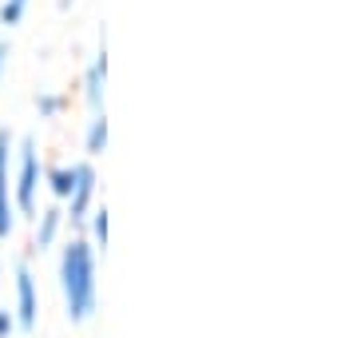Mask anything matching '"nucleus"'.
<instances>
[{
	"mask_svg": "<svg viewBox=\"0 0 357 338\" xmlns=\"http://www.w3.org/2000/svg\"><path fill=\"white\" fill-rule=\"evenodd\" d=\"M68 4H72V0H60V8H68Z\"/></svg>",
	"mask_w": 357,
	"mask_h": 338,
	"instance_id": "dca6fc26",
	"label": "nucleus"
},
{
	"mask_svg": "<svg viewBox=\"0 0 357 338\" xmlns=\"http://www.w3.org/2000/svg\"><path fill=\"white\" fill-rule=\"evenodd\" d=\"M16 168H13V207L16 215H24V219H36L40 211V187H44V159H40V147L32 135L16 143Z\"/></svg>",
	"mask_w": 357,
	"mask_h": 338,
	"instance_id": "f03ea898",
	"label": "nucleus"
},
{
	"mask_svg": "<svg viewBox=\"0 0 357 338\" xmlns=\"http://www.w3.org/2000/svg\"><path fill=\"white\" fill-rule=\"evenodd\" d=\"M13 335H20L16 330V314L13 307H0V338H13Z\"/></svg>",
	"mask_w": 357,
	"mask_h": 338,
	"instance_id": "ddd939ff",
	"label": "nucleus"
},
{
	"mask_svg": "<svg viewBox=\"0 0 357 338\" xmlns=\"http://www.w3.org/2000/svg\"><path fill=\"white\" fill-rule=\"evenodd\" d=\"M44 187H48V196L56 203H64L72 196V183H76V163H44Z\"/></svg>",
	"mask_w": 357,
	"mask_h": 338,
	"instance_id": "6e6552de",
	"label": "nucleus"
},
{
	"mask_svg": "<svg viewBox=\"0 0 357 338\" xmlns=\"http://www.w3.org/2000/svg\"><path fill=\"white\" fill-rule=\"evenodd\" d=\"M107 207H91V215H88V223H84V227H88V243L91 247H96V255H103V251H107Z\"/></svg>",
	"mask_w": 357,
	"mask_h": 338,
	"instance_id": "9d476101",
	"label": "nucleus"
},
{
	"mask_svg": "<svg viewBox=\"0 0 357 338\" xmlns=\"http://www.w3.org/2000/svg\"><path fill=\"white\" fill-rule=\"evenodd\" d=\"M60 295H64V314L76 326L91 323L100 311V255L88 243V235H72L60 247Z\"/></svg>",
	"mask_w": 357,
	"mask_h": 338,
	"instance_id": "f257e3e1",
	"label": "nucleus"
},
{
	"mask_svg": "<svg viewBox=\"0 0 357 338\" xmlns=\"http://www.w3.org/2000/svg\"><path fill=\"white\" fill-rule=\"evenodd\" d=\"M24 13H28V0H4V4H0V24L16 28L24 20Z\"/></svg>",
	"mask_w": 357,
	"mask_h": 338,
	"instance_id": "f8f14e48",
	"label": "nucleus"
},
{
	"mask_svg": "<svg viewBox=\"0 0 357 338\" xmlns=\"http://www.w3.org/2000/svg\"><path fill=\"white\" fill-rule=\"evenodd\" d=\"M13 131L0 128V243H8L16 231V207H13Z\"/></svg>",
	"mask_w": 357,
	"mask_h": 338,
	"instance_id": "39448f33",
	"label": "nucleus"
},
{
	"mask_svg": "<svg viewBox=\"0 0 357 338\" xmlns=\"http://www.w3.org/2000/svg\"><path fill=\"white\" fill-rule=\"evenodd\" d=\"M36 231H32V251L36 255H44V251H52L56 243H60V235H64L68 219H64V203H52V207L36 211Z\"/></svg>",
	"mask_w": 357,
	"mask_h": 338,
	"instance_id": "423d86ee",
	"label": "nucleus"
},
{
	"mask_svg": "<svg viewBox=\"0 0 357 338\" xmlns=\"http://www.w3.org/2000/svg\"><path fill=\"white\" fill-rule=\"evenodd\" d=\"M96 191H100V175L91 168V159H76V183H72V196L64 199V219L72 227H84L96 207Z\"/></svg>",
	"mask_w": 357,
	"mask_h": 338,
	"instance_id": "20e7f679",
	"label": "nucleus"
},
{
	"mask_svg": "<svg viewBox=\"0 0 357 338\" xmlns=\"http://www.w3.org/2000/svg\"><path fill=\"white\" fill-rule=\"evenodd\" d=\"M64 108H68V100L60 96V91H40V96H36L40 119H60V116H64Z\"/></svg>",
	"mask_w": 357,
	"mask_h": 338,
	"instance_id": "9b49d317",
	"label": "nucleus"
},
{
	"mask_svg": "<svg viewBox=\"0 0 357 338\" xmlns=\"http://www.w3.org/2000/svg\"><path fill=\"white\" fill-rule=\"evenodd\" d=\"M8 44H4V40H0V80H4V72H8Z\"/></svg>",
	"mask_w": 357,
	"mask_h": 338,
	"instance_id": "4468645a",
	"label": "nucleus"
},
{
	"mask_svg": "<svg viewBox=\"0 0 357 338\" xmlns=\"http://www.w3.org/2000/svg\"><path fill=\"white\" fill-rule=\"evenodd\" d=\"M84 100H88L91 112H103V91H107V44H100V52L84 68Z\"/></svg>",
	"mask_w": 357,
	"mask_h": 338,
	"instance_id": "0eeeda50",
	"label": "nucleus"
},
{
	"mask_svg": "<svg viewBox=\"0 0 357 338\" xmlns=\"http://www.w3.org/2000/svg\"><path fill=\"white\" fill-rule=\"evenodd\" d=\"M0 283H4V263H0Z\"/></svg>",
	"mask_w": 357,
	"mask_h": 338,
	"instance_id": "2eb2a0df",
	"label": "nucleus"
},
{
	"mask_svg": "<svg viewBox=\"0 0 357 338\" xmlns=\"http://www.w3.org/2000/svg\"><path fill=\"white\" fill-rule=\"evenodd\" d=\"M13 314H16V330L32 335L40 326V291H36V274L32 263L20 259L13 271Z\"/></svg>",
	"mask_w": 357,
	"mask_h": 338,
	"instance_id": "7ed1b4c3",
	"label": "nucleus"
},
{
	"mask_svg": "<svg viewBox=\"0 0 357 338\" xmlns=\"http://www.w3.org/2000/svg\"><path fill=\"white\" fill-rule=\"evenodd\" d=\"M84 152H88V159L107 152V116H103V112H91L88 131H84Z\"/></svg>",
	"mask_w": 357,
	"mask_h": 338,
	"instance_id": "1a4fd4ad",
	"label": "nucleus"
}]
</instances>
